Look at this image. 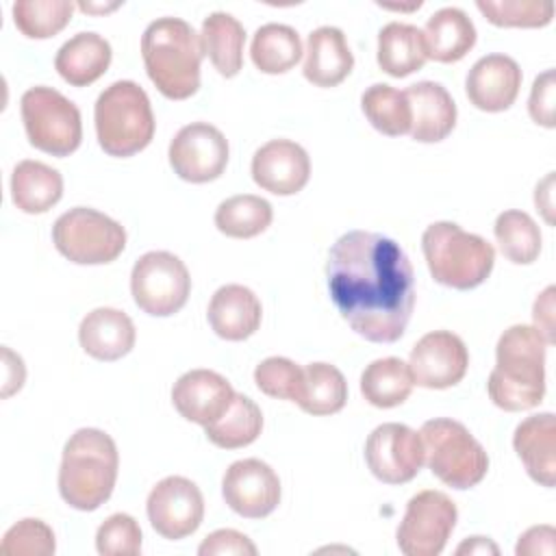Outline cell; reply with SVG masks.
<instances>
[{
	"label": "cell",
	"instance_id": "1",
	"mask_svg": "<svg viewBox=\"0 0 556 556\" xmlns=\"http://www.w3.org/2000/svg\"><path fill=\"white\" fill-rule=\"evenodd\" d=\"M330 300L371 343L397 341L415 308V276L397 241L367 230L341 235L326 263Z\"/></svg>",
	"mask_w": 556,
	"mask_h": 556
},
{
	"label": "cell",
	"instance_id": "2",
	"mask_svg": "<svg viewBox=\"0 0 556 556\" xmlns=\"http://www.w3.org/2000/svg\"><path fill=\"white\" fill-rule=\"evenodd\" d=\"M547 343L534 326L515 324L506 328L495 345V367L486 391L491 402L508 413L530 410L545 395Z\"/></svg>",
	"mask_w": 556,
	"mask_h": 556
},
{
	"label": "cell",
	"instance_id": "3",
	"mask_svg": "<svg viewBox=\"0 0 556 556\" xmlns=\"http://www.w3.org/2000/svg\"><path fill=\"white\" fill-rule=\"evenodd\" d=\"M141 56L154 87L169 100H187L200 89L204 56L200 35L180 17H159L141 35Z\"/></svg>",
	"mask_w": 556,
	"mask_h": 556
},
{
	"label": "cell",
	"instance_id": "4",
	"mask_svg": "<svg viewBox=\"0 0 556 556\" xmlns=\"http://www.w3.org/2000/svg\"><path fill=\"white\" fill-rule=\"evenodd\" d=\"M117 469L119 454L111 434L98 428H80L63 447L59 493L76 510H96L111 497Z\"/></svg>",
	"mask_w": 556,
	"mask_h": 556
},
{
	"label": "cell",
	"instance_id": "5",
	"mask_svg": "<svg viewBox=\"0 0 556 556\" xmlns=\"http://www.w3.org/2000/svg\"><path fill=\"white\" fill-rule=\"evenodd\" d=\"M421 250L439 285L467 291L482 285L495 263L493 245L454 222H434L421 235Z\"/></svg>",
	"mask_w": 556,
	"mask_h": 556
},
{
	"label": "cell",
	"instance_id": "6",
	"mask_svg": "<svg viewBox=\"0 0 556 556\" xmlns=\"http://www.w3.org/2000/svg\"><path fill=\"white\" fill-rule=\"evenodd\" d=\"M93 122L100 148L117 159L148 148L156 128L150 98L132 80H115L98 96Z\"/></svg>",
	"mask_w": 556,
	"mask_h": 556
},
{
	"label": "cell",
	"instance_id": "7",
	"mask_svg": "<svg viewBox=\"0 0 556 556\" xmlns=\"http://www.w3.org/2000/svg\"><path fill=\"white\" fill-rule=\"evenodd\" d=\"M419 437L424 443V463L443 484L465 491L486 476L489 456L460 421L450 417L428 419Z\"/></svg>",
	"mask_w": 556,
	"mask_h": 556
},
{
	"label": "cell",
	"instance_id": "8",
	"mask_svg": "<svg viewBox=\"0 0 556 556\" xmlns=\"http://www.w3.org/2000/svg\"><path fill=\"white\" fill-rule=\"evenodd\" d=\"M22 122L33 148L52 154L70 156L83 141V122L78 106L52 87H30L20 100Z\"/></svg>",
	"mask_w": 556,
	"mask_h": 556
},
{
	"label": "cell",
	"instance_id": "9",
	"mask_svg": "<svg viewBox=\"0 0 556 556\" xmlns=\"http://www.w3.org/2000/svg\"><path fill=\"white\" fill-rule=\"evenodd\" d=\"M52 241L76 265H104L124 252L126 230L119 222L96 208L74 206L54 222Z\"/></svg>",
	"mask_w": 556,
	"mask_h": 556
},
{
	"label": "cell",
	"instance_id": "10",
	"mask_svg": "<svg viewBox=\"0 0 556 556\" xmlns=\"http://www.w3.org/2000/svg\"><path fill=\"white\" fill-rule=\"evenodd\" d=\"M130 293L143 313L152 317H169L187 304L191 293L189 269L172 252H146L132 265Z\"/></svg>",
	"mask_w": 556,
	"mask_h": 556
},
{
	"label": "cell",
	"instance_id": "11",
	"mask_svg": "<svg viewBox=\"0 0 556 556\" xmlns=\"http://www.w3.org/2000/svg\"><path fill=\"white\" fill-rule=\"evenodd\" d=\"M458 510L443 491L426 489L413 495L397 526V547L406 556H439L456 528Z\"/></svg>",
	"mask_w": 556,
	"mask_h": 556
},
{
	"label": "cell",
	"instance_id": "12",
	"mask_svg": "<svg viewBox=\"0 0 556 556\" xmlns=\"http://www.w3.org/2000/svg\"><path fill=\"white\" fill-rule=\"evenodd\" d=\"M228 154L230 150L224 132L206 122L182 126L167 150L174 174L195 185L219 178L228 165Z\"/></svg>",
	"mask_w": 556,
	"mask_h": 556
},
{
	"label": "cell",
	"instance_id": "13",
	"mask_svg": "<svg viewBox=\"0 0 556 556\" xmlns=\"http://www.w3.org/2000/svg\"><path fill=\"white\" fill-rule=\"evenodd\" d=\"M365 460L384 484L410 482L424 467L421 437L406 424H382L365 441Z\"/></svg>",
	"mask_w": 556,
	"mask_h": 556
},
{
	"label": "cell",
	"instance_id": "14",
	"mask_svg": "<svg viewBox=\"0 0 556 556\" xmlns=\"http://www.w3.org/2000/svg\"><path fill=\"white\" fill-rule=\"evenodd\" d=\"M146 513L150 526L169 541L193 534L204 519V497L195 482L182 476L159 480L148 493Z\"/></svg>",
	"mask_w": 556,
	"mask_h": 556
},
{
	"label": "cell",
	"instance_id": "15",
	"mask_svg": "<svg viewBox=\"0 0 556 556\" xmlns=\"http://www.w3.org/2000/svg\"><path fill=\"white\" fill-rule=\"evenodd\" d=\"M469 367V352L463 339L450 330L424 334L410 350L408 369L413 382L426 389H450L458 384Z\"/></svg>",
	"mask_w": 556,
	"mask_h": 556
},
{
	"label": "cell",
	"instance_id": "16",
	"mask_svg": "<svg viewBox=\"0 0 556 556\" xmlns=\"http://www.w3.org/2000/svg\"><path fill=\"white\" fill-rule=\"evenodd\" d=\"M226 504L245 519H263L280 504L278 473L258 458L235 460L222 478Z\"/></svg>",
	"mask_w": 556,
	"mask_h": 556
},
{
	"label": "cell",
	"instance_id": "17",
	"mask_svg": "<svg viewBox=\"0 0 556 556\" xmlns=\"http://www.w3.org/2000/svg\"><path fill=\"white\" fill-rule=\"evenodd\" d=\"M254 182L274 195H293L311 178V159L306 150L289 139H271L252 156Z\"/></svg>",
	"mask_w": 556,
	"mask_h": 556
},
{
	"label": "cell",
	"instance_id": "18",
	"mask_svg": "<svg viewBox=\"0 0 556 556\" xmlns=\"http://www.w3.org/2000/svg\"><path fill=\"white\" fill-rule=\"evenodd\" d=\"M521 67L508 54H486L478 59L465 78L469 102L486 113L513 106L521 87Z\"/></svg>",
	"mask_w": 556,
	"mask_h": 556
},
{
	"label": "cell",
	"instance_id": "19",
	"mask_svg": "<svg viewBox=\"0 0 556 556\" xmlns=\"http://www.w3.org/2000/svg\"><path fill=\"white\" fill-rule=\"evenodd\" d=\"M235 397L232 384L213 369H191L172 387V404L187 421L208 426L226 413Z\"/></svg>",
	"mask_w": 556,
	"mask_h": 556
},
{
	"label": "cell",
	"instance_id": "20",
	"mask_svg": "<svg viewBox=\"0 0 556 556\" xmlns=\"http://www.w3.org/2000/svg\"><path fill=\"white\" fill-rule=\"evenodd\" d=\"M410 104V137L421 143L443 141L456 126V102L434 80H419L404 89Z\"/></svg>",
	"mask_w": 556,
	"mask_h": 556
},
{
	"label": "cell",
	"instance_id": "21",
	"mask_svg": "<svg viewBox=\"0 0 556 556\" xmlns=\"http://www.w3.org/2000/svg\"><path fill=\"white\" fill-rule=\"evenodd\" d=\"M206 317L217 337L226 341H243L258 330L263 306L252 289L243 285H224L213 293Z\"/></svg>",
	"mask_w": 556,
	"mask_h": 556
},
{
	"label": "cell",
	"instance_id": "22",
	"mask_svg": "<svg viewBox=\"0 0 556 556\" xmlns=\"http://www.w3.org/2000/svg\"><path fill=\"white\" fill-rule=\"evenodd\" d=\"M135 324L132 319L111 306H100L87 313L78 326L80 348L96 361H117L135 348Z\"/></svg>",
	"mask_w": 556,
	"mask_h": 556
},
{
	"label": "cell",
	"instance_id": "23",
	"mask_svg": "<svg viewBox=\"0 0 556 556\" xmlns=\"http://www.w3.org/2000/svg\"><path fill=\"white\" fill-rule=\"evenodd\" d=\"M513 447L521 458L528 476L541 486L552 489L556 482V419L554 413L526 417L513 434Z\"/></svg>",
	"mask_w": 556,
	"mask_h": 556
},
{
	"label": "cell",
	"instance_id": "24",
	"mask_svg": "<svg viewBox=\"0 0 556 556\" xmlns=\"http://www.w3.org/2000/svg\"><path fill=\"white\" fill-rule=\"evenodd\" d=\"M354 67L348 39L337 26H319L306 39L304 78L315 87H337Z\"/></svg>",
	"mask_w": 556,
	"mask_h": 556
},
{
	"label": "cell",
	"instance_id": "25",
	"mask_svg": "<svg viewBox=\"0 0 556 556\" xmlns=\"http://www.w3.org/2000/svg\"><path fill=\"white\" fill-rule=\"evenodd\" d=\"M111 56V43L102 35L78 33L59 48L54 67L72 87H87L109 70Z\"/></svg>",
	"mask_w": 556,
	"mask_h": 556
},
{
	"label": "cell",
	"instance_id": "26",
	"mask_svg": "<svg viewBox=\"0 0 556 556\" xmlns=\"http://www.w3.org/2000/svg\"><path fill=\"white\" fill-rule=\"evenodd\" d=\"M421 35L428 59L439 63L460 61L476 43V26L458 7H443L434 11Z\"/></svg>",
	"mask_w": 556,
	"mask_h": 556
},
{
	"label": "cell",
	"instance_id": "27",
	"mask_svg": "<svg viewBox=\"0 0 556 556\" xmlns=\"http://www.w3.org/2000/svg\"><path fill=\"white\" fill-rule=\"evenodd\" d=\"M63 195V176L41 161H20L11 174V200L28 215L50 211Z\"/></svg>",
	"mask_w": 556,
	"mask_h": 556
},
{
	"label": "cell",
	"instance_id": "28",
	"mask_svg": "<svg viewBox=\"0 0 556 556\" xmlns=\"http://www.w3.org/2000/svg\"><path fill=\"white\" fill-rule=\"evenodd\" d=\"M200 41H202L204 54L211 59L213 67L222 76L232 78L241 72L245 28L237 17L224 11L211 13L202 22Z\"/></svg>",
	"mask_w": 556,
	"mask_h": 556
},
{
	"label": "cell",
	"instance_id": "29",
	"mask_svg": "<svg viewBox=\"0 0 556 556\" xmlns=\"http://www.w3.org/2000/svg\"><path fill=\"white\" fill-rule=\"evenodd\" d=\"M378 65L393 78H404L424 67L428 61L424 35L417 26L389 22L378 33Z\"/></svg>",
	"mask_w": 556,
	"mask_h": 556
},
{
	"label": "cell",
	"instance_id": "30",
	"mask_svg": "<svg viewBox=\"0 0 556 556\" xmlns=\"http://www.w3.org/2000/svg\"><path fill=\"white\" fill-rule=\"evenodd\" d=\"M408 363L397 356L371 361L361 376V393L376 408H393L408 400L413 391Z\"/></svg>",
	"mask_w": 556,
	"mask_h": 556
},
{
	"label": "cell",
	"instance_id": "31",
	"mask_svg": "<svg viewBox=\"0 0 556 556\" xmlns=\"http://www.w3.org/2000/svg\"><path fill=\"white\" fill-rule=\"evenodd\" d=\"M263 430V413L254 400L235 393L230 406L213 424L204 426L206 439L222 450H239L258 439Z\"/></svg>",
	"mask_w": 556,
	"mask_h": 556
},
{
	"label": "cell",
	"instance_id": "32",
	"mask_svg": "<svg viewBox=\"0 0 556 556\" xmlns=\"http://www.w3.org/2000/svg\"><path fill=\"white\" fill-rule=\"evenodd\" d=\"M302 41L295 28L287 24H263L256 28L250 46V56L263 74H285L302 59Z\"/></svg>",
	"mask_w": 556,
	"mask_h": 556
},
{
	"label": "cell",
	"instance_id": "33",
	"mask_svg": "<svg viewBox=\"0 0 556 556\" xmlns=\"http://www.w3.org/2000/svg\"><path fill=\"white\" fill-rule=\"evenodd\" d=\"M274 219L271 204L254 193L226 198L215 211V226L232 239H252L269 228Z\"/></svg>",
	"mask_w": 556,
	"mask_h": 556
},
{
	"label": "cell",
	"instance_id": "34",
	"mask_svg": "<svg viewBox=\"0 0 556 556\" xmlns=\"http://www.w3.org/2000/svg\"><path fill=\"white\" fill-rule=\"evenodd\" d=\"M361 109L369 124L387 137H400L410 132L413 115L406 93L391 85L376 83L367 87L361 96Z\"/></svg>",
	"mask_w": 556,
	"mask_h": 556
},
{
	"label": "cell",
	"instance_id": "35",
	"mask_svg": "<svg viewBox=\"0 0 556 556\" xmlns=\"http://www.w3.org/2000/svg\"><path fill=\"white\" fill-rule=\"evenodd\" d=\"M345 376L330 363H308L304 367V391L298 406L308 415H334L345 406Z\"/></svg>",
	"mask_w": 556,
	"mask_h": 556
},
{
	"label": "cell",
	"instance_id": "36",
	"mask_svg": "<svg viewBox=\"0 0 556 556\" xmlns=\"http://www.w3.org/2000/svg\"><path fill=\"white\" fill-rule=\"evenodd\" d=\"M495 239L502 254L515 265H530L539 258L541 252V230L536 222L517 208L504 211L497 215L493 226Z\"/></svg>",
	"mask_w": 556,
	"mask_h": 556
},
{
	"label": "cell",
	"instance_id": "37",
	"mask_svg": "<svg viewBox=\"0 0 556 556\" xmlns=\"http://www.w3.org/2000/svg\"><path fill=\"white\" fill-rule=\"evenodd\" d=\"M74 13L70 0H20L13 4V22L28 39H48L61 33Z\"/></svg>",
	"mask_w": 556,
	"mask_h": 556
},
{
	"label": "cell",
	"instance_id": "38",
	"mask_svg": "<svg viewBox=\"0 0 556 556\" xmlns=\"http://www.w3.org/2000/svg\"><path fill=\"white\" fill-rule=\"evenodd\" d=\"M476 7L491 24L504 28H541L554 17V4L536 0H478Z\"/></svg>",
	"mask_w": 556,
	"mask_h": 556
},
{
	"label": "cell",
	"instance_id": "39",
	"mask_svg": "<svg viewBox=\"0 0 556 556\" xmlns=\"http://www.w3.org/2000/svg\"><path fill=\"white\" fill-rule=\"evenodd\" d=\"M254 382L265 395L298 404L304 391V367L285 356H269L256 365Z\"/></svg>",
	"mask_w": 556,
	"mask_h": 556
},
{
	"label": "cell",
	"instance_id": "40",
	"mask_svg": "<svg viewBox=\"0 0 556 556\" xmlns=\"http://www.w3.org/2000/svg\"><path fill=\"white\" fill-rule=\"evenodd\" d=\"M2 554H22V556H50L56 549L54 532L52 528L41 521L26 517L17 523H13L0 543Z\"/></svg>",
	"mask_w": 556,
	"mask_h": 556
},
{
	"label": "cell",
	"instance_id": "41",
	"mask_svg": "<svg viewBox=\"0 0 556 556\" xmlns=\"http://www.w3.org/2000/svg\"><path fill=\"white\" fill-rule=\"evenodd\" d=\"M96 549L102 556H137L141 552V528L135 517L115 513L96 532Z\"/></svg>",
	"mask_w": 556,
	"mask_h": 556
},
{
	"label": "cell",
	"instance_id": "42",
	"mask_svg": "<svg viewBox=\"0 0 556 556\" xmlns=\"http://www.w3.org/2000/svg\"><path fill=\"white\" fill-rule=\"evenodd\" d=\"M554 104H556V74H554V70H545L532 83L528 113L536 124H541L545 128H554L556 126Z\"/></svg>",
	"mask_w": 556,
	"mask_h": 556
},
{
	"label": "cell",
	"instance_id": "43",
	"mask_svg": "<svg viewBox=\"0 0 556 556\" xmlns=\"http://www.w3.org/2000/svg\"><path fill=\"white\" fill-rule=\"evenodd\" d=\"M200 556H254L256 545L243 534L232 528H222L211 532L198 547Z\"/></svg>",
	"mask_w": 556,
	"mask_h": 556
},
{
	"label": "cell",
	"instance_id": "44",
	"mask_svg": "<svg viewBox=\"0 0 556 556\" xmlns=\"http://www.w3.org/2000/svg\"><path fill=\"white\" fill-rule=\"evenodd\" d=\"M556 552V530L552 526H532L528 528L515 547L517 556H554Z\"/></svg>",
	"mask_w": 556,
	"mask_h": 556
},
{
	"label": "cell",
	"instance_id": "45",
	"mask_svg": "<svg viewBox=\"0 0 556 556\" xmlns=\"http://www.w3.org/2000/svg\"><path fill=\"white\" fill-rule=\"evenodd\" d=\"M554 295H556V289L549 285L534 300V306H532L534 328L541 332V337L545 339L547 345H552L556 341V337H554Z\"/></svg>",
	"mask_w": 556,
	"mask_h": 556
},
{
	"label": "cell",
	"instance_id": "46",
	"mask_svg": "<svg viewBox=\"0 0 556 556\" xmlns=\"http://www.w3.org/2000/svg\"><path fill=\"white\" fill-rule=\"evenodd\" d=\"M4 354V387H2V397L13 395L15 391L22 389L24 378H26V369L24 363L17 354H13L9 348L2 350Z\"/></svg>",
	"mask_w": 556,
	"mask_h": 556
},
{
	"label": "cell",
	"instance_id": "47",
	"mask_svg": "<svg viewBox=\"0 0 556 556\" xmlns=\"http://www.w3.org/2000/svg\"><path fill=\"white\" fill-rule=\"evenodd\" d=\"M554 189V174L549 172L539 185H536V191H534V204L536 208H541L543 217L547 224H554V217H552V211H554V202H552V191Z\"/></svg>",
	"mask_w": 556,
	"mask_h": 556
},
{
	"label": "cell",
	"instance_id": "48",
	"mask_svg": "<svg viewBox=\"0 0 556 556\" xmlns=\"http://www.w3.org/2000/svg\"><path fill=\"white\" fill-rule=\"evenodd\" d=\"M456 554L460 556V554H493V556H497L500 554V547L491 541V539H486V536H469L467 541H463L458 547H456Z\"/></svg>",
	"mask_w": 556,
	"mask_h": 556
},
{
	"label": "cell",
	"instance_id": "49",
	"mask_svg": "<svg viewBox=\"0 0 556 556\" xmlns=\"http://www.w3.org/2000/svg\"><path fill=\"white\" fill-rule=\"evenodd\" d=\"M119 4H85V2H80L78 4V9L80 11H85V13H106V11H113V9H117Z\"/></svg>",
	"mask_w": 556,
	"mask_h": 556
}]
</instances>
